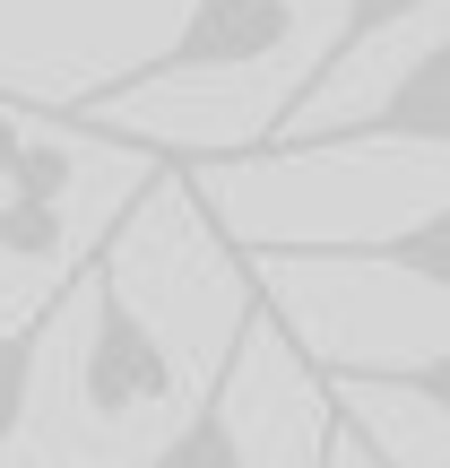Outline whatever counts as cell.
<instances>
[{"mask_svg":"<svg viewBox=\"0 0 450 468\" xmlns=\"http://www.w3.org/2000/svg\"><path fill=\"white\" fill-rule=\"evenodd\" d=\"M295 44V0H191L183 27L165 35L156 52L121 61L113 79L78 87V96H0L9 113L44 122V131H78V122H104L121 96H148V87H173V79H225V69H260Z\"/></svg>","mask_w":450,"mask_h":468,"instance_id":"6da1fadb","label":"cell"},{"mask_svg":"<svg viewBox=\"0 0 450 468\" xmlns=\"http://www.w3.org/2000/svg\"><path fill=\"white\" fill-rule=\"evenodd\" d=\"M156 174L131 191V200L113 208V226L96 234V251H87V347H78V399L96 408V417H139V408H165L173 399V347L156 338V321L131 303V286L113 278V251L121 234H131V218L165 191V139H148Z\"/></svg>","mask_w":450,"mask_h":468,"instance_id":"7a4b0ae2","label":"cell"},{"mask_svg":"<svg viewBox=\"0 0 450 468\" xmlns=\"http://www.w3.org/2000/svg\"><path fill=\"white\" fill-rule=\"evenodd\" d=\"M200 218L225 243V261H243V269H390L407 286L450 295V200L416 208V218H399L382 234H234L217 208H200Z\"/></svg>","mask_w":450,"mask_h":468,"instance_id":"3957f363","label":"cell"},{"mask_svg":"<svg viewBox=\"0 0 450 468\" xmlns=\"http://www.w3.org/2000/svg\"><path fill=\"white\" fill-rule=\"evenodd\" d=\"M364 148H434L450 156V35L424 44L364 113H338V122H312V131H286L260 165H320V156H364Z\"/></svg>","mask_w":450,"mask_h":468,"instance_id":"277c9868","label":"cell"},{"mask_svg":"<svg viewBox=\"0 0 450 468\" xmlns=\"http://www.w3.org/2000/svg\"><path fill=\"white\" fill-rule=\"evenodd\" d=\"M416 9H434V0H338L330 44L312 52V69H303V79H286L277 113H268L260 131L243 139V148H165V165H173V174H208V165H260V156L277 148L286 131H295V113H303V104H312V96H330V87L347 79V61H355V52H364V44H382L390 27H407Z\"/></svg>","mask_w":450,"mask_h":468,"instance_id":"5b68a950","label":"cell"},{"mask_svg":"<svg viewBox=\"0 0 450 468\" xmlns=\"http://www.w3.org/2000/svg\"><path fill=\"white\" fill-rule=\"evenodd\" d=\"M268 303H277V295L251 278V295H243V313H234V330H225L217 365H208V390L191 399V417L173 425L165 442H156V460H148V468H251V460H243V434H234V382H243L251 338L268 330Z\"/></svg>","mask_w":450,"mask_h":468,"instance_id":"8992f818","label":"cell"},{"mask_svg":"<svg viewBox=\"0 0 450 468\" xmlns=\"http://www.w3.org/2000/svg\"><path fill=\"white\" fill-rule=\"evenodd\" d=\"M286 347H295V330H286ZM303 382H330V390H399V399H424L434 417H450V347L434 356H303Z\"/></svg>","mask_w":450,"mask_h":468,"instance_id":"52a82bcc","label":"cell"},{"mask_svg":"<svg viewBox=\"0 0 450 468\" xmlns=\"http://www.w3.org/2000/svg\"><path fill=\"white\" fill-rule=\"evenodd\" d=\"M78 286H87V261L69 269V278L52 286V295L35 303L26 321H9V330H0V452H9V442H17V425H26V399H35V356H44L52 321L69 313V295H78Z\"/></svg>","mask_w":450,"mask_h":468,"instance_id":"ba28073f","label":"cell"},{"mask_svg":"<svg viewBox=\"0 0 450 468\" xmlns=\"http://www.w3.org/2000/svg\"><path fill=\"white\" fill-rule=\"evenodd\" d=\"M69 183H78V156H69L61 139H35L26 131V148H17V165H9V200H52V208H61Z\"/></svg>","mask_w":450,"mask_h":468,"instance_id":"9c48e42d","label":"cell"},{"mask_svg":"<svg viewBox=\"0 0 450 468\" xmlns=\"http://www.w3.org/2000/svg\"><path fill=\"white\" fill-rule=\"evenodd\" d=\"M61 251V208L52 200H0V261H52Z\"/></svg>","mask_w":450,"mask_h":468,"instance_id":"30bf717a","label":"cell"},{"mask_svg":"<svg viewBox=\"0 0 450 468\" xmlns=\"http://www.w3.org/2000/svg\"><path fill=\"white\" fill-rule=\"evenodd\" d=\"M312 390H320V452H312V468H338V442H347V425H338V417H347V399H338L330 382H312Z\"/></svg>","mask_w":450,"mask_h":468,"instance_id":"8fae6325","label":"cell"},{"mask_svg":"<svg viewBox=\"0 0 450 468\" xmlns=\"http://www.w3.org/2000/svg\"><path fill=\"white\" fill-rule=\"evenodd\" d=\"M347 434L364 442V460H372V468H399V460H390V452H382V442H372V434H364V425H355V417H347Z\"/></svg>","mask_w":450,"mask_h":468,"instance_id":"7c38bea8","label":"cell"}]
</instances>
